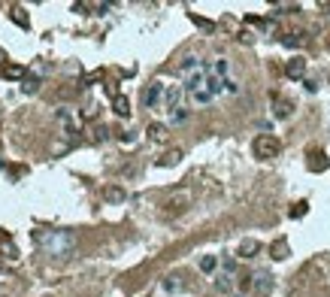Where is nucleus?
I'll return each instance as SVG.
<instances>
[{"instance_id":"obj_24","label":"nucleus","mask_w":330,"mask_h":297,"mask_svg":"<svg viewBox=\"0 0 330 297\" xmlns=\"http://www.w3.org/2000/svg\"><path fill=\"white\" fill-rule=\"evenodd\" d=\"M12 21H15V24H21V27H27V18L21 15V9H18V6L12 9Z\"/></svg>"},{"instance_id":"obj_25","label":"nucleus","mask_w":330,"mask_h":297,"mask_svg":"<svg viewBox=\"0 0 330 297\" xmlns=\"http://www.w3.org/2000/svg\"><path fill=\"white\" fill-rule=\"evenodd\" d=\"M194 67H197V58H185V61H182V70H185L188 76H191V70H194Z\"/></svg>"},{"instance_id":"obj_13","label":"nucleus","mask_w":330,"mask_h":297,"mask_svg":"<svg viewBox=\"0 0 330 297\" xmlns=\"http://www.w3.org/2000/svg\"><path fill=\"white\" fill-rule=\"evenodd\" d=\"M179 161H182V152H179V149H173V152H167L158 164H161V167H173V164H179Z\"/></svg>"},{"instance_id":"obj_3","label":"nucleus","mask_w":330,"mask_h":297,"mask_svg":"<svg viewBox=\"0 0 330 297\" xmlns=\"http://www.w3.org/2000/svg\"><path fill=\"white\" fill-rule=\"evenodd\" d=\"M252 291H258V294H270V291H273V276H270L267 270H258V273L252 276Z\"/></svg>"},{"instance_id":"obj_9","label":"nucleus","mask_w":330,"mask_h":297,"mask_svg":"<svg viewBox=\"0 0 330 297\" xmlns=\"http://www.w3.org/2000/svg\"><path fill=\"white\" fill-rule=\"evenodd\" d=\"M112 109H115V115H124V118H127V115H130V100L118 94V97L112 100Z\"/></svg>"},{"instance_id":"obj_26","label":"nucleus","mask_w":330,"mask_h":297,"mask_svg":"<svg viewBox=\"0 0 330 297\" xmlns=\"http://www.w3.org/2000/svg\"><path fill=\"white\" fill-rule=\"evenodd\" d=\"M194 100H197V103H209V100H212V94L203 88V91H197V94H194Z\"/></svg>"},{"instance_id":"obj_23","label":"nucleus","mask_w":330,"mask_h":297,"mask_svg":"<svg viewBox=\"0 0 330 297\" xmlns=\"http://www.w3.org/2000/svg\"><path fill=\"white\" fill-rule=\"evenodd\" d=\"M282 43H285V46H303V36H300V33H288Z\"/></svg>"},{"instance_id":"obj_4","label":"nucleus","mask_w":330,"mask_h":297,"mask_svg":"<svg viewBox=\"0 0 330 297\" xmlns=\"http://www.w3.org/2000/svg\"><path fill=\"white\" fill-rule=\"evenodd\" d=\"M203 85H206V76H203V73H191V76L185 79L182 91H191V94H197V91H203Z\"/></svg>"},{"instance_id":"obj_27","label":"nucleus","mask_w":330,"mask_h":297,"mask_svg":"<svg viewBox=\"0 0 330 297\" xmlns=\"http://www.w3.org/2000/svg\"><path fill=\"white\" fill-rule=\"evenodd\" d=\"M191 18H194V24H200L203 30H212V27H215V24H212V21H206V18H197V15H191Z\"/></svg>"},{"instance_id":"obj_30","label":"nucleus","mask_w":330,"mask_h":297,"mask_svg":"<svg viewBox=\"0 0 330 297\" xmlns=\"http://www.w3.org/2000/svg\"><path fill=\"white\" fill-rule=\"evenodd\" d=\"M273 258H285V243H279V246H273Z\"/></svg>"},{"instance_id":"obj_12","label":"nucleus","mask_w":330,"mask_h":297,"mask_svg":"<svg viewBox=\"0 0 330 297\" xmlns=\"http://www.w3.org/2000/svg\"><path fill=\"white\" fill-rule=\"evenodd\" d=\"M206 91H209V94L224 91V79H218V76H206Z\"/></svg>"},{"instance_id":"obj_16","label":"nucleus","mask_w":330,"mask_h":297,"mask_svg":"<svg viewBox=\"0 0 330 297\" xmlns=\"http://www.w3.org/2000/svg\"><path fill=\"white\" fill-rule=\"evenodd\" d=\"M170 118H173V124H182L188 118V109L185 106H176V109H170Z\"/></svg>"},{"instance_id":"obj_5","label":"nucleus","mask_w":330,"mask_h":297,"mask_svg":"<svg viewBox=\"0 0 330 297\" xmlns=\"http://www.w3.org/2000/svg\"><path fill=\"white\" fill-rule=\"evenodd\" d=\"M161 94H164V85H161V82H152V85L146 88V94H143V103H146V106H155V103L161 100Z\"/></svg>"},{"instance_id":"obj_18","label":"nucleus","mask_w":330,"mask_h":297,"mask_svg":"<svg viewBox=\"0 0 330 297\" xmlns=\"http://www.w3.org/2000/svg\"><path fill=\"white\" fill-rule=\"evenodd\" d=\"M230 285H233V282H230V273H221V276L215 279V288H218V291H230Z\"/></svg>"},{"instance_id":"obj_17","label":"nucleus","mask_w":330,"mask_h":297,"mask_svg":"<svg viewBox=\"0 0 330 297\" xmlns=\"http://www.w3.org/2000/svg\"><path fill=\"white\" fill-rule=\"evenodd\" d=\"M3 73H6L9 79H24V67H18V64H9Z\"/></svg>"},{"instance_id":"obj_29","label":"nucleus","mask_w":330,"mask_h":297,"mask_svg":"<svg viewBox=\"0 0 330 297\" xmlns=\"http://www.w3.org/2000/svg\"><path fill=\"white\" fill-rule=\"evenodd\" d=\"M224 91H230V94H237V91H240V85H237V82H230V79H224Z\"/></svg>"},{"instance_id":"obj_31","label":"nucleus","mask_w":330,"mask_h":297,"mask_svg":"<svg viewBox=\"0 0 330 297\" xmlns=\"http://www.w3.org/2000/svg\"><path fill=\"white\" fill-rule=\"evenodd\" d=\"M0 61H6V55H3V52H0Z\"/></svg>"},{"instance_id":"obj_20","label":"nucleus","mask_w":330,"mask_h":297,"mask_svg":"<svg viewBox=\"0 0 330 297\" xmlns=\"http://www.w3.org/2000/svg\"><path fill=\"white\" fill-rule=\"evenodd\" d=\"M291 109H294V106H291L288 100H279V106H276V115H279V118H288V115H291Z\"/></svg>"},{"instance_id":"obj_8","label":"nucleus","mask_w":330,"mask_h":297,"mask_svg":"<svg viewBox=\"0 0 330 297\" xmlns=\"http://www.w3.org/2000/svg\"><path fill=\"white\" fill-rule=\"evenodd\" d=\"M146 134H149L155 143H164V140H167V124H161V121H152Z\"/></svg>"},{"instance_id":"obj_19","label":"nucleus","mask_w":330,"mask_h":297,"mask_svg":"<svg viewBox=\"0 0 330 297\" xmlns=\"http://www.w3.org/2000/svg\"><path fill=\"white\" fill-rule=\"evenodd\" d=\"M179 288H182L179 276H167V279H164V291H170V294H173V291H179Z\"/></svg>"},{"instance_id":"obj_1","label":"nucleus","mask_w":330,"mask_h":297,"mask_svg":"<svg viewBox=\"0 0 330 297\" xmlns=\"http://www.w3.org/2000/svg\"><path fill=\"white\" fill-rule=\"evenodd\" d=\"M33 243L55 258H67L76 249V237L70 231H42L39 228V231H33Z\"/></svg>"},{"instance_id":"obj_7","label":"nucleus","mask_w":330,"mask_h":297,"mask_svg":"<svg viewBox=\"0 0 330 297\" xmlns=\"http://www.w3.org/2000/svg\"><path fill=\"white\" fill-rule=\"evenodd\" d=\"M261 252V243L258 240H243L240 243V258H255Z\"/></svg>"},{"instance_id":"obj_6","label":"nucleus","mask_w":330,"mask_h":297,"mask_svg":"<svg viewBox=\"0 0 330 297\" xmlns=\"http://www.w3.org/2000/svg\"><path fill=\"white\" fill-rule=\"evenodd\" d=\"M285 73H288L291 79H300V76L306 73V61H303V58H291L288 67H285Z\"/></svg>"},{"instance_id":"obj_15","label":"nucleus","mask_w":330,"mask_h":297,"mask_svg":"<svg viewBox=\"0 0 330 297\" xmlns=\"http://www.w3.org/2000/svg\"><path fill=\"white\" fill-rule=\"evenodd\" d=\"M179 100H182V88H170V91H167V106H170V109H176V106H179Z\"/></svg>"},{"instance_id":"obj_22","label":"nucleus","mask_w":330,"mask_h":297,"mask_svg":"<svg viewBox=\"0 0 330 297\" xmlns=\"http://www.w3.org/2000/svg\"><path fill=\"white\" fill-rule=\"evenodd\" d=\"M212 70H215V76H218V79H224V76H227V61H224V58H221V61H215V67H212Z\"/></svg>"},{"instance_id":"obj_28","label":"nucleus","mask_w":330,"mask_h":297,"mask_svg":"<svg viewBox=\"0 0 330 297\" xmlns=\"http://www.w3.org/2000/svg\"><path fill=\"white\" fill-rule=\"evenodd\" d=\"M303 213H306V203H297V206H294V209H291V219H300V216H303Z\"/></svg>"},{"instance_id":"obj_21","label":"nucleus","mask_w":330,"mask_h":297,"mask_svg":"<svg viewBox=\"0 0 330 297\" xmlns=\"http://www.w3.org/2000/svg\"><path fill=\"white\" fill-rule=\"evenodd\" d=\"M215 264H218V261H215L212 255H206V258L200 261V270H203V273H212V270H215Z\"/></svg>"},{"instance_id":"obj_14","label":"nucleus","mask_w":330,"mask_h":297,"mask_svg":"<svg viewBox=\"0 0 330 297\" xmlns=\"http://www.w3.org/2000/svg\"><path fill=\"white\" fill-rule=\"evenodd\" d=\"M0 249L6 252V258H12V261L18 258V249H15V243H12L9 237H3V240H0Z\"/></svg>"},{"instance_id":"obj_11","label":"nucleus","mask_w":330,"mask_h":297,"mask_svg":"<svg viewBox=\"0 0 330 297\" xmlns=\"http://www.w3.org/2000/svg\"><path fill=\"white\" fill-rule=\"evenodd\" d=\"M21 91H24V94H36V91H39V79H36V76H24V79H21Z\"/></svg>"},{"instance_id":"obj_10","label":"nucleus","mask_w":330,"mask_h":297,"mask_svg":"<svg viewBox=\"0 0 330 297\" xmlns=\"http://www.w3.org/2000/svg\"><path fill=\"white\" fill-rule=\"evenodd\" d=\"M103 197H106L109 203H121V200H124L127 194H124V188H118V185H109V188L103 191Z\"/></svg>"},{"instance_id":"obj_2","label":"nucleus","mask_w":330,"mask_h":297,"mask_svg":"<svg viewBox=\"0 0 330 297\" xmlns=\"http://www.w3.org/2000/svg\"><path fill=\"white\" fill-rule=\"evenodd\" d=\"M252 152L258 155V158H276L279 152H282V143L273 137V134H261V137H255V143H252Z\"/></svg>"}]
</instances>
